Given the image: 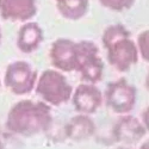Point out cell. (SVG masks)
Listing matches in <instances>:
<instances>
[{
  "mask_svg": "<svg viewBox=\"0 0 149 149\" xmlns=\"http://www.w3.org/2000/svg\"><path fill=\"white\" fill-rule=\"evenodd\" d=\"M102 42L106 49L107 62L119 73L129 72L140 58V52L131 33L123 24H113L107 26L103 35Z\"/></svg>",
  "mask_w": 149,
  "mask_h": 149,
  "instance_id": "7a4b0ae2",
  "label": "cell"
},
{
  "mask_svg": "<svg viewBox=\"0 0 149 149\" xmlns=\"http://www.w3.org/2000/svg\"><path fill=\"white\" fill-rule=\"evenodd\" d=\"M0 149H5V146H4V143L0 141Z\"/></svg>",
  "mask_w": 149,
  "mask_h": 149,
  "instance_id": "44dd1931",
  "label": "cell"
},
{
  "mask_svg": "<svg viewBox=\"0 0 149 149\" xmlns=\"http://www.w3.org/2000/svg\"><path fill=\"white\" fill-rule=\"evenodd\" d=\"M115 149H132V148L127 147V146H120V147H117V148H115Z\"/></svg>",
  "mask_w": 149,
  "mask_h": 149,
  "instance_id": "d6986e66",
  "label": "cell"
},
{
  "mask_svg": "<svg viewBox=\"0 0 149 149\" xmlns=\"http://www.w3.org/2000/svg\"><path fill=\"white\" fill-rule=\"evenodd\" d=\"M104 103V93L93 84L82 82L78 85L72 95V104L78 113L93 115Z\"/></svg>",
  "mask_w": 149,
  "mask_h": 149,
  "instance_id": "ba28073f",
  "label": "cell"
},
{
  "mask_svg": "<svg viewBox=\"0 0 149 149\" xmlns=\"http://www.w3.org/2000/svg\"><path fill=\"white\" fill-rule=\"evenodd\" d=\"M58 13L68 20L84 18L90 10V0H55Z\"/></svg>",
  "mask_w": 149,
  "mask_h": 149,
  "instance_id": "4fadbf2b",
  "label": "cell"
},
{
  "mask_svg": "<svg viewBox=\"0 0 149 149\" xmlns=\"http://www.w3.org/2000/svg\"><path fill=\"white\" fill-rule=\"evenodd\" d=\"M104 7L113 12H124L130 10L136 0H98Z\"/></svg>",
  "mask_w": 149,
  "mask_h": 149,
  "instance_id": "5bb4252c",
  "label": "cell"
},
{
  "mask_svg": "<svg viewBox=\"0 0 149 149\" xmlns=\"http://www.w3.org/2000/svg\"><path fill=\"white\" fill-rule=\"evenodd\" d=\"M104 103L112 112L129 115L137 103V90L125 78L107 84L104 92Z\"/></svg>",
  "mask_w": 149,
  "mask_h": 149,
  "instance_id": "5b68a950",
  "label": "cell"
},
{
  "mask_svg": "<svg viewBox=\"0 0 149 149\" xmlns=\"http://www.w3.org/2000/svg\"><path fill=\"white\" fill-rule=\"evenodd\" d=\"M52 124L53 112L50 105L30 99H23L12 105L5 122L8 131L24 137L47 132Z\"/></svg>",
  "mask_w": 149,
  "mask_h": 149,
  "instance_id": "6da1fadb",
  "label": "cell"
},
{
  "mask_svg": "<svg viewBox=\"0 0 149 149\" xmlns=\"http://www.w3.org/2000/svg\"><path fill=\"white\" fill-rule=\"evenodd\" d=\"M1 40H3V31H1V28H0V43H1Z\"/></svg>",
  "mask_w": 149,
  "mask_h": 149,
  "instance_id": "ffe728a7",
  "label": "cell"
},
{
  "mask_svg": "<svg viewBox=\"0 0 149 149\" xmlns=\"http://www.w3.org/2000/svg\"><path fill=\"white\" fill-rule=\"evenodd\" d=\"M37 15V0H0V17L8 22L25 23Z\"/></svg>",
  "mask_w": 149,
  "mask_h": 149,
  "instance_id": "30bf717a",
  "label": "cell"
},
{
  "mask_svg": "<svg viewBox=\"0 0 149 149\" xmlns=\"http://www.w3.org/2000/svg\"><path fill=\"white\" fill-rule=\"evenodd\" d=\"M38 72L26 61H15L6 67L4 86L16 95L31 93L38 80Z\"/></svg>",
  "mask_w": 149,
  "mask_h": 149,
  "instance_id": "8992f818",
  "label": "cell"
},
{
  "mask_svg": "<svg viewBox=\"0 0 149 149\" xmlns=\"http://www.w3.org/2000/svg\"><path fill=\"white\" fill-rule=\"evenodd\" d=\"M147 134V129L141 119L132 115H122L115 122L111 135L115 142L134 144L140 142Z\"/></svg>",
  "mask_w": 149,
  "mask_h": 149,
  "instance_id": "9c48e42d",
  "label": "cell"
},
{
  "mask_svg": "<svg viewBox=\"0 0 149 149\" xmlns=\"http://www.w3.org/2000/svg\"><path fill=\"white\" fill-rule=\"evenodd\" d=\"M44 32L38 23L29 20L20 26L17 33V48L23 54H31L41 47Z\"/></svg>",
  "mask_w": 149,
  "mask_h": 149,
  "instance_id": "8fae6325",
  "label": "cell"
},
{
  "mask_svg": "<svg viewBox=\"0 0 149 149\" xmlns=\"http://www.w3.org/2000/svg\"><path fill=\"white\" fill-rule=\"evenodd\" d=\"M141 120L143 123V125L146 127L147 131H149V105L141 112Z\"/></svg>",
  "mask_w": 149,
  "mask_h": 149,
  "instance_id": "2e32d148",
  "label": "cell"
},
{
  "mask_svg": "<svg viewBox=\"0 0 149 149\" xmlns=\"http://www.w3.org/2000/svg\"><path fill=\"white\" fill-rule=\"evenodd\" d=\"M49 58H50L53 67L57 70H61L62 73L77 72V42L66 38V37L55 40L50 47V50H49Z\"/></svg>",
  "mask_w": 149,
  "mask_h": 149,
  "instance_id": "52a82bcc",
  "label": "cell"
},
{
  "mask_svg": "<svg viewBox=\"0 0 149 149\" xmlns=\"http://www.w3.org/2000/svg\"><path fill=\"white\" fill-rule=\"evenodd\" d=\"M140 149H149V140H147L146 142H143L140 147Z\"/></svg>",
  "mask_w": 149,
  "mask_h": 149,
  "instance_id": "ac0fdd59",
  "label": "cell"
},
{
  "mask_svg": "<svg viewBox=\"0 0 149 149\" xmlns=\"http://www.w3.org/2000/svg\"><path fill=\"white\" fill-rule=\"evenodd\" d=\"M0 86H1V78H0Z\"/></svg>",
  "mask_w": 149,
  "mask_h": 149,
  "instance_id": "7402d4cb",
  "label": "cell"
},
{
  "mask_svg": "<svg viewBox=\"0 0 149 149\" xmlns=\"http://www.w3.org/2000/svg\"><path fill=\"white\" fill-rule=\"evenodd\" d=\"M35 92L50 106H61L72 100L73 87L61 70L45 69L37 80Z\"/></svg>",
  "mask_w": 149,
  "mask_h": 149,
  "instance_id": "3957f363",
  "label": "cell"
},
{
  "mask_svg": "<svg viewBox=\"0 0 149 149\" xmlns=\"http://www.w3.org/2000/svg\"><path fill=\"white\" fill-rule=\"evenodd\" d=\"M144 86H146V88H147L148 92H149V70H148L147 75H146V79H144Z\"/></svg>",
  "mask_w": 149,
  "mask_h": 149,
  "instance_id": "e0dca14e",
  "label": "cell"
},
{
  "mask_svg": "<svg viewBox=\"0 0 149 149\" xmlns=\"http://www.w3.org/2000/svg\"><path fill=\"white\" fill-rule=\"evenodd\" d=\"M97 127L94 120L88 115L78 113L73 116L65 125V135L70 141H86L94 136Z\"/></svg>",
  "mask_w": 149,
  "mask_h": 149,
  "instance_id": "7c38bea8",
  "label": "cell"
},
{
  "mask_svg": "<svg viewBox=\"0 0 149 149\" xmlns=\"http://www.w3.org/2000/svg\"><path fill=\"white\" fill-rule=\"evenodd\" d=\"M78 66L82 82L97 85L104 77V61L99 56V48L92 41L82 40L77 42Z\"/></svg>",
  "mask_w": 149,
  "mask_h": 149,
  "instance_id": "277c9868",
  "label": "cell"
},
{
  "mask_svg": "<svg viewBox=\"0 0 149 149\" xmlns=\"http://www.w3.org/2000/svg\"><path fill=\"white\" fill-rule=\"evenodd\" d=\"M136 44H137L140 52V57H142L143 61L149 63V29L142 31L137 36Z\"/></svg>",
  "mask_w": 149,
  "mask_h": 149,
  "instance_id": "9a60e30c",
  "label": "cell"
}]
</instances>
